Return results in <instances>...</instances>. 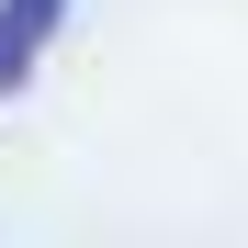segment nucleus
Masks as SVG:
<instances>
[{
	"instance_id": "obj_1",
	"label": "nucleus",
	"mask_w": 248,
	"mask_h": 248,
	"mask_svg": "<svg viewBox=\"0 0 248 248\" xmlns=\"http://www.w3.org/2000/svg\"><path fill=\"white\" fill-rule=\"evenodd\" d=\"M68 12H79V0H0V102L46 68V46L68 34Z\"/></svg>"
}]
</instances>
